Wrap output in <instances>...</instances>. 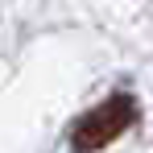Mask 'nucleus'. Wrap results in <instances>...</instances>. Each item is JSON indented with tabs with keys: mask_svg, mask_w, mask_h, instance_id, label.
I'll return each instance as SVG.
<instances>
[{
	"mask_svg": "<svg viewBox=\"0 0 153 153\" xmlns=\"http://www.w3.org/2000/svg\"><path fill=\"white\" fill-rule=\"evenodd\" d=\"M132 120H137V103H132V95H108L103 103H95V108L75 124V149L79 153H91V149L112 145L120 132H128Z\"/></svg>",
	"mask_w": 153,
	"mask_h": 153,
	"instance_id": "1",
	"label": "nucleus"
}]
</instances>
